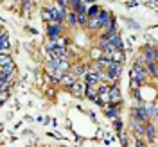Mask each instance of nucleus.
<instances>
[{"instance_id":"nucleus-11","label":"nucleus","mask_w":158,"mask_h":147,"mask_svg":"<svg viewBox=\"0 0 158 147\" xmlns=\"http://www.w3.org/2000/svg\"><path fill=\"white\" fill-rule=\"evenodd\" d=\"M144 137H148L149 142L155 144V140H156V128H155V122L146 124V133H144Z\"/></svg>"},{"instance_id":"nucleus-6","label":"nucleus","mask_w":158,"mask_h":147,"mask_svg":"<svg viewBox=\"0 0 158 147\" xmlns=\"http://www.w3.org/2000/svg\"><path fill=\"white\" fill-rule=\"evenodd\" d=\"M47 34H49V38L56 39L59 38V34H61V23L59 22H49V25H47Z\"/></svg>"},{"instance_id":"nucleus-16","label":"nucleus","mask_w":158,"mask_h":147,"mask_svg":"<svg viewBox=\"0 0 158 147\" xmlns=\"http://www.w3.org/2000/svg\"><path fill=\"white\" fill-rule=\"evenodd\" d=\"M76 13H77V23L79 25H86V22H88L86 11H76Z\"/></svg>"},{"instance_id":"nucleus-8","label":"nucleus","mask_w":158,"mask_h":147,"mask_svg":"<svg viewBox=\"0 0 158 147\" xmlns=\"http://www.w3.org/2000/svg\"><path fill=\"white\" fill-rule=\"evenodd\" d=\"M108 102H111V104H115V106H120V90L117 88V86H110V92H108Z\"/></svg>"},{"instance_id":"nucleus-2","label":"nucleus","mask_w":158,"mask_h":147,"mask_svg":"<svg viewBox=\"0 0 158 147\" xmlns=\"http://www.w3.org/2000/svg\"><path fill=\"white\" fill-rule=\"evenodd\" d=\"M120 72H122V63H117V61H110V65L106 67V77L110 79V81H115V79H118V76H120Z\"/></svg>"},{"instance_id":"nucleus-26","label":"nucleus","mask_w":158,"mask_h":147,"mask_svg":"<svg viewBox=\"0 0 158 147\" xmlns=\"http://www.w3.org/2000/svg\"><path fill=\"white\" fill-rule=\"evenodd\" d=\"M67 2H69V0H58L56 4H59V6H63V7H67Z\"/></svg>"},{"instance_id":"nucleus-27","label":"nucleus","mask_w":158,"mask_h":147,"mask_svg":"<svg viewBox=\"0 0 158 147\" xmlns=\"http://www.w3.org/2000/svg\"><path fill=\"white\" fill-rule=\"evenodd\" d=\"M137 147H144V140H142V138H138L137 140Z\"/></svg>"},{"instance_id":"nucleus-17","label":"nucleus","mask_w":158,"mask_h":147,"mask_svg":"<svg viewBox=\"0 0 158 147\" xmlns=\"http://www.w3.org/2000/svg\"><path fill=\"white\" fill-rule=\"evenodd\" d=\"M65 18H69L70 25H77V13H76V11H69Z\"/></svg>"},{"instance_id":"nucleus-22","label":"nucleus","mask_w":158,"mask_h":147,"mask_svg":"<svg viewBox=\"0 0 158 147\" xmlns=\"http://www.w3.org/2000/svg\"><path fill=\"white\" fill-rule=\"evenodd\" d=\"M41 18H43V22H47V23H49V22H52V16H50V11H49V9H45L43 13H41Z\"/></svg>"},{"instance_id":"nucleus-3","label":"nucleus","mask_w":158,"mask_h":147,"mask_svg":"<svg viewBox=\"0 0 158 147\" xmlns=\"http://www.w3.org/2000/svg\"><path fill=\"white\" fill-rule=\"evenodd\" d=\"M148 70H146V67H137V65H135V67H133V68H131V79H133V81H137L138 84H142V83H146V81H148Z\"/></svg>"},{"instance_id":"nucleus-23","label":"nucleus","mask_w":158,"mask_h":147,"mask_svg":"<svg viewBox=\"0 0 158 147\" xmlns=\"http://www.w3.org/2000/svg\"><path fill=\"white\" fill-rule=\"evenodd\" d=\"M31 9H32V2H31V0H23V11L29 13Z\"/></svg>"},{"instance_id":"nucleus-7","label":"nucleus","mask_w":158,"mask_h":147,"mask_svg":"<svg viewBox=\"0 0 158 147\" xmlns=\"http://www.w3.org/2000/svg\"><path fill=\"white\" fill-rule=\"evenodd\" d=\"M101 72L102 70H92L85 74V84H99L101 83Z\"/></svg>"},{"instance_id":"nucleus-20","label":"nucleus","mask_w":158,"mask_h":147,"mask_svg":"<svg viewBox=\"0 0 158 147\" xmlns=\"http://www.w3.org/2000/svg\"><path fill=\"white\" fill-rule=\"evenodd\" d=\"M67 7H70V11H77L79 9V0H69Z\"/></svg>"},{"instance_id":"nucleus-24","label":"nucleus","mask_w":158,"mask_h":147,"mask_svg":"<svg viewBox=\"0 0 158 147\" xmlns=\"http://www.w3.org/2000/svg\"><path fill=\"white\" fill-rule=\"evenodd\" d=\"M113 128L117 129V131H122V122H120V118H113Z\"/></svg>"},{"instance_id":"nucleus-4","label":"nucleus","mask_w":158,"mask_h":147,"mask_svg":"<svg viewBox=\"0 0 158 147\" xmlns=\"http://www.w3.org/2000/svg\"><path fill=\"white\" fill-rule=\"evenodd\" d=\"M50 16H52V20L54 22H63L65 20V16H67V7H63V6H59V4H56V6H52L50 7Z\"/></svg>"},{"instance_id":"nucleus-25","label":"nucleus","mask_w":158,"mask_h":147,"mask_svg":"<svg viewBox=\"0 0 158 147\" xmlns=\"http://www.w3.org/2000/svg\"><path fill=\"white\" fill-rule=\"evenodd\" d=\"M126 23H128L129 27H133V29H138V25L135 23V22H131V20H126Z\"/></svg>"},{"instance_id":"nucleus-14","label":"nucleus","mask_w":158,"mask_h":147,"mask_svg":"<svg viewBox=\"0 0 158 147\" xmlns=\"http://www.w3.org/2000/svg\"><path fill=\"white\" fill-rule=\"evenodd\" d=\"M7 49H9V38H7V34L4 31H0V52Z\"/></svg>"},{"instance_id":"nucleus-13","label":"nucleus","mask_w":158,"mask_h":147,"mask_svg":"<svg viewBox=\"0 0 158 147\" xmlns=\"http://www.w3.org/2000/svg\"><path fill=\"white\" fill-rule=\"evenodd\" d=\"M76 81V76H74V72H67V74H63V77H61V84H65V86H69L70 88V84Z\"/></svg>"},{"instance_id":"nucleus-9","label":"nucleus","mask_w":158,"mask_h":147,"mask_svg":"<svg viewBox=\"0 0 158 147\" xmlns=\"http://www.w3.org/2000/svg\"><path fill=\"white\" fill-rule=\"evenodd\" d=\"M131 128L135 131V135L138 138H144V133H146V124H142V122H138L135 118H131Z\"/></svg>"},{"instance_id":"nucleus-15","label":"nucleus","mask_w":158,"mask_h":147,"mask_svg":"<svg viewBox=\"0 0 158 147\" xmlns=\"http://www.w3.org/2000/svg\"><path fill=\"white\" fill-rule=\"evenodd\" d=\"M110 65V59H106V58H101L95 61V70H106V67Z\"/></svg>"},{"instance_id":"nucleus-10","label":"nucleus","mask_w":158,"mask_h":147,"mask_svg":"<svg viewBox=\"0 0 158 147\" xmlns=\"http://www.w3.org/2000/svg\"><path fill=\"white\" fill-rule=\"evenodd\" d=\"M85 86H86V84L74 81V83L70 84V90H72V93H74L76 97H85Z\"/></svg>"},{"instance_id":"nucleus-5","label":"nucleus","mask_w":158,"mask_h":147,"mask_svg":"<svg viewBox=\"0 0 158 147\" xmlns=\"http://www.w3.org/2000/svg\"><path fill=\"white\" fill-rule=\"evenodd\" d=\"M142 58L146 59V63H156L158 59V54H156V47L155 45H146L144 50H142Z\"/></svg>"},{"instance_id":"nucleus-21","label":"nucleus","mask_w":158,"mask_h":147,"mask_svg":"<svg viewBox=\"0 0 158 147\" xmlns=\"http://www.w3.org/2000/svg\"><path fill=\"white\" fill-rule=\"evenodd\" d=\"M11 86V81L7 79V81H0V92H7Z\"/></svg>"},{"instance_id":"nucleus-1","label":"nucleus","mask_w":158,"mask_h":147,"mask_svg":"<svg viewBox=\"0 0 158 147\" xmlns=\"http://www.w3.org/2000/svg\"><path fill=\"white\" fill-rule=\"evenodd\" d=\"M135 120H138V122H142V124H148L149 122V108L148 104H140V106H137V108L133 109V117Z\"/></svg>"},{"instance_id":"nucleus-19","label":"nucleus","mask_w":158,"mask_h":147,"mask_svg":"<svg viewBox=\"0 0 158 147\" xmlns=\"http://www.w3.org/2000/svg\"><path fill=\"white\" fill-rule=\"evenodd\" d=\"M7 63H11V56H7V54H2V52H0V68H2L4 65H7Z\"/></svg>"},{"instance_id":"nucleus-18","label":"nucleus","mask_w":158,"mask_h":147,"mask_svg":"<svg viewBox=\"0 0 158 147\" xmlns=\"http://www.w3.org/2000/svg\"><path fill=\"white\" fill-rule=\"evenodd\" d=\"M99 11L101 9H99L97 6H90L88 9H86V14H88V18H95V16L99 14Z\"/></svg>"},{"instance_id":"nucleus-12","label":"nucleus","mask_w":158,"mask_h":147,"mask_svg":"<svg viewBox=\"0 0 158 147\" xmlns=\"http://www.w3.org/2000/svg\"><path fill=\"white\" fill-rule=\"evenodd\" d=\"M95 18H97V23H99V27L102 29V27H104V25L108 23V20L111 18V14H110L108 11H99V14L95 16Z\"/></svg>"}]
</instances>
